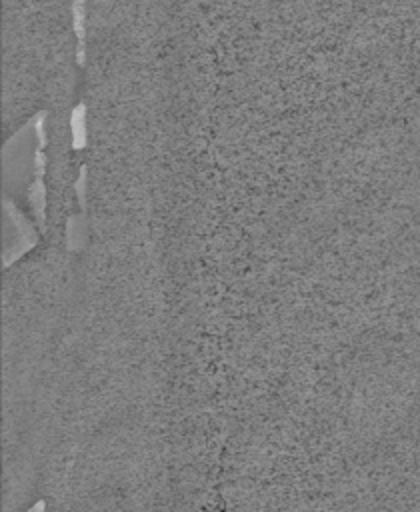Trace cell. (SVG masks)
<instances>
[{"instance_id": "obj_1", "label": "cell", "mask_w": 420, "mask_h": 512, "mask_svg": "<svg viewBox=\"0 0 420 512\" xmlns=\"http://www.w3.org/2000/svg\"><path fill=\"white\" fill-rule=\"evenodd\" d=\"M82 100L84 98H68L52 104L44 112L42 238L20 258L44 256L46 252L66 248L70 220L82 214L78 180L88 158V148L76 144L72 126L74 110L82 104Z\"/></svg>"}]
</instances>
